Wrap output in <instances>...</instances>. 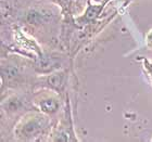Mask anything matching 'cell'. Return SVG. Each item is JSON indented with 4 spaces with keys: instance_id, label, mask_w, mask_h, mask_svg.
<instances>
[{
    "instance_id": "6da1fadb",
    "label": "cell",
    "mask_w": 152,
    "mask_h": 142,
    "mask_svg": "<svg viewBox=\"0 0 152 142\" xmlns=\"http://www.w3.org/2000/svg\"><path fill=\"white\" fill-rule=\"evenodd\" d=\"M41 128H42V122H40L39 119L28 120L22 127L21 135L24 138H33V137H35L36 135L40 133Z\"/></svg>"
},
{
    "instance_id": "7a4b0ae2",
    "label": "cell",
    "mask_w": 152,
    "mask_h": 142,
    "mask_svg": "<svg viewBox=\"0 0 152 142\" xmlns=\"http://www.w3.org/2000/svg\"><path fill=\"white\" fill-rule=\"evenodd\" d=\"M65 82V75L64 73H56L51 74L46 79V85L52 89H56L58 91H61L64 87Z\"/></svg>"
},
{
    "instance_id": "3957f363",
    "label": "cell",
    "mask_w": 152,
    "mask_h": 142,
    "mask_svg": "<svg viewBox=\"0 0 152 142\" xmlns=\"http://www.w3.org/2000/svg\"><path fill=\"white\" fill-rule=\"evenodd\" d=\"M58 62L50 58H39L38 62L36 63V68L40 73H48L52 71L54 67H57Z\"/></svg>"
},
{
    "instance_id": "277c9868",
    "label": "cell",
    "mask_w": 152,
    "mask_h": 142,
    "mask_svg": "<svg viewBox=\"0 0 152 142\" xmlns=\"http://www.w3.org/2000/svg\"><path fill=\"white\" fill-rule=\"evenodd\" d=\"M40 110L45 113H48V114H52V113H56L59 109V102L56 100V99H52V98H49V99H45L42 101L40 102Z\"/></svg>"
},
{
    "instance_id": "5b68a950",
    "label": "cell",
    "mask_w": 152,
    "mask_h": 142,
    "mask_svg": "<svg viewBox=\"0 0 152 142\" xmlns=\"http://www.w3.org/2000/svg\"><path fill=\"white\" fill-rule=\"evenodd\" d=\"M20 73L18 67L13 66V65H7L2 67V77L6 79V82H12L19 78Z\"/></svg>"
},
{
    "instance_id": "8992f818",
    "label": "cell",
    "mask_w": 152,
    "mask_h": 142,
    "mask_svg": "<svg viewBox=\"0 0 152 142\" xmlns=\"http://www.w3.org/2000/svg\"><path fill=\"white\" fill-rule=\"evenodd\" d=\"M102 8H103V6H89V8L87 9V11H86L85 13V16H84V19L86 20V21H91V20L96 19L97 16L99 15V13H100V11L102 10Z\"/></svg>"
},
{
    "instance_id": "52a82bcc",
    "label": "cell",
    "mask_w": 152,
    "mask_h": 142,
    "mask_svg": "<svg viewBox=\"0 0 152 142\" xmlns=\"http://www.w3.org/2000/svg\"><path fill=\"white\" fill-rule=\"evenodd\" d=\"M20 106H21V102H20L19 99L13 98V99H11V100H9V102H8V105H7V109H8V111H11V112H13V111L19 110Z\"/></svg>"
}]
</instances>
